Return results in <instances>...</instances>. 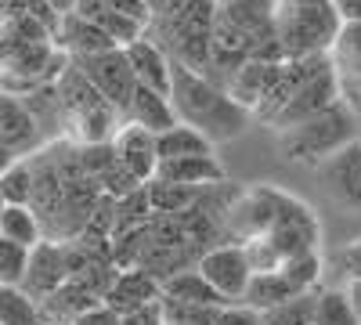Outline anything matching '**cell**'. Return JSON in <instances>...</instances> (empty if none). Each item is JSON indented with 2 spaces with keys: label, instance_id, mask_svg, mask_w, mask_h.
Instances as JSON below:
<instances>
[{
  "label": "cell",
  "instance_id": "cell-17",
  "mask_svg": "<svg viewBox=\"0 0 361 325\" xmlns=\"http://www.w3.org/2000/svg\"><path fill=\"white\" fill-rule=\"evenodd\" d=\"M102 300L94 297V293H87L80 282H66L58 286L47 300H40V311H44V325L47 321H80L87 311H94Z\"/></svg>",
  "mask_w": 361,
  "mask_h": 325
},
{
  "label": "cell",
  "instance_id": "cell-28",
  "mask_svg": "<svg viewBox=\"0 0 361 325\" xmlns=\"http://www.w3.org/2000/svg\"><path fill=\"white\" fill-rule=\"evenodd\" d=\"M29 253L33 250L0 239V286H22L25 268H29Z\"/></svg>",
  "mask_w": 361,
  "mask_h": 325
},
{
  "label": "cell",
  "instance_id": "cell-15",
  "mask_svg": "<svg viewBox=\"0 0 361 325\" xmlns=\"http://www.w3.org/2000/svg\"><path fill=\"white\" fill-rule=\"evenodd\" d=\"M54 40L66 47V54L73 58H90V54H102V51H112V47H119L112 37H105L98 25H90L87 18H80V15H62L58 18V29H54Z\"/></svg>",
  "mask_w": 361,
  "mask_h": 325
},
{
  "label": "cell",
  "instance_id": "cell-37",
  "mask_svg": "<svg viewBox=\"0 0 361 325\" xmlns=\"http://www.w3.org/2000/svg\"><path fill=\"white\" fill-rule=\"evenodd\" d=\"M4 206H8V202H4V195H0V214H4Z\"/></svg>",
  "mask_w": 361,
  "mask_h": 325
},
{
  "label": "cell",
  "instance_id": "cell-35",
  "mask_svg": "<svg viewBox=\"0 0 361 325\" xmlns=\"http://www.w3.org/2000/svg\"><path fill=\"white\" fill-rule=\"evenodd\" d=\"M15 163H18V156H15L11 149H4V145H0V177H4V173H8Z\"/></svg>",
  "mask_w": 361,
  "mask_h": 325
},
{
  "label": "cell",
  "instance_id": "cell-16",
  "mask_svg": "<svg viewBox=\"0 0 361 325\" xmlns=\"http://www.w3.org/2000/svg\"><path fill=\"white\" fill-rule=\"evenodd\" d=\"M69 11H73V15H80V18H87L90 25H98L102 33H105V37H112L119 47H127V44H134V40H141V37H145V25H141V22L109 11L105 4H98V0H73V8H69Z\"/></svg>",
  "mask_w": 361,
  "mask_h": 325
},
{
  "label": "cell",
  "instance_id": "cell-30",
  "mask_svg": "<svg viewBox=\"0 0 361 325\" xmlns=\"http://www.w3.org/2000/svg\"><path fill=\"white\" fill-rule=\"evenodd\" d=\"M340 268H343L347 282H357L361 278V239H354V243H347L340 250Z\"/></svg>",
  "mask_w": 361,
  "mask_h": 325
},
{
  "label": "cell",
  "instance_id": "cell-29",
  "mask_svg": "<svg viewBox=\"0 0 361 325\" xmlns=\"http://www.w3.org/2000/svg\"><path fill=\"white\" fill-rule=\"evenodd\" d=\"M214 325H260V314L246 304H224L214 314Z\"/></svg>",
  "mask_w": 361,
  "mask_h": 325
},
{
  "label": "cell",
  "instance_id": "cell-23",
  "mask_svg": "<svg viewBox=\"0 0 361 325\" xmlns=\"http://www.w3.org/2000/svg\"><path fill=\"white\" fill-rule=\"evenodd\" d=\"M0 325H44V311L22 286H0Z\"/></svg>",
  "mask_w": 361,
  "mask_h": 325
},
{
  "label": "cell",
  "instance_id": "cell-20",
  "mask_svg": "<svg viewBox=\"0 0 361 325\" xmlns=\"http://www.w3.org/2000/svg\"><path fill=\"white\" fill-rule=\"evenodd\" d=\"M293 297H300V293H296L279 271H253L243 304L260 314V311H271V307H279V304H286V300H293Z\"/></svg>",
  "mask_w": 361,
  "mask_h": 325
},
{
  "label": "cell",
  "instance_id": "cell-36",
  "mask_svg": "<svg viewBox=\"0 0 361 325\" xmlns=\"http://www.w3.org/2000/svg\"><path fill=\"white\" fill-rule=\"evenodd\" d=\"M47 325H76V321H47Z\"/></svg>",
  "mask_w": 361,
  "mask_h": 325
},
{
  "label": "cell",
  "instance_id": "cell-10",
  "mask_svg": "<svg viewBox=\"0 0 361 325\" xmlns=\"http://www.w3.org/2000/svg\"><path fill=\"white\" fill-rule=\"evenodd\" d=\"M112 156L123 166L134 181L148 185L159 170V156H156V134H148L134 123H119L116 137H112Z\"/></svg>",
  "mask_w": 361,
  "mask_h": 325
},
{
  "label": "cell",
  "instance_id": "cell-19",
  "mask_svg": "<svg viewBox=\"0 0 361 325\" xmlns=\"http://www.w3.org/2000/svg\"><path fill=\"white\" fill-rule=\"evenodd\" d=\"M329 62H333L336 83L361 87V25H340L336 44L329 47Z\"/></svg>",
  "mask_w": 361,
  "mask_h": 325
},
{
  "label": "cell",
  "instance_id": "cell-5",
  "mask_svg": "<svg viewBox=\"0 0 361 325\" xmlns=\"http://www.w3.org/2000/svg\"><path fill=\"white\" fill-rule=\"evenodd\" d=\"M199 275L214 286V293L224 300V304H243L246 297V286L253 278V268H250V257L243 246H214L199 257Z\"/></svg>",
  "mask_w": 361,
  "mask_h": 325
},
{
  "label": "cell",
  "instance_id": "cell-34",
  "mask_svg": "<svg viewBox=\"0 0 361 325\" xmlns=\"http://www.w3.org/2000/svg\"><path fill=\"white\" fill-rule=\"evenodd\" d=\"M347 297H350V307H354L357 325H361V278L357 282H347Z\"/></svg>",
  "mask_w": 361,
  "mask_h": 325
},
{
  "label": "cell",
  "instance_id": "cell-32",
  "mask_svg": "<svg viewBox=\"0 0 361 325\" xmlns=\"http://www.w3.org/2000/svg\"><path fill=\"white\" fill-rule=\"evenodd\" d=\"M340 25H361V0H329Z\"/></svg>",
  "mask_w": 361,
  "mask_h": 325
},
{
  "label": "cell",
  "instance_id": "cell-7",
  "mask_svg": "<svg viewBox=\"0 0 361 325\" xmlns=\"http://www.w3.org/2000/svg\"><path fill=\"white\" fill-rule=\"evenodd\" d=\"M314 173L336 206H343L347 214H361V137L343 145L336 156H329Z\"/></svg>",
  "mask_w": 361,
  "mask_h": 325
},
{
  "label": "cell",
  "instance_id": "cell-26",
  "mask_svg": "<svg viewBox=\"0 0 361 325\" xmlns=\"http://www.w3.org/2000/svg\"><path fill=\"white\" fill-rule=\"evenodd\" d=\"M318 293V289H314ZM314 293H300V297L271 307V311H260V325H311V314H314Z\"/></svg>",
  "mask_w": 361,
  "mask_h": 325
},
{
  "label": "cell",
  "instance_id": "cell-6",
  "mask_svg": "<svg viewBox=\"0 0 361 325\" xmlns=\"http://www.w3.org/2000/svg\"><path fill=\"white\" fill-rule=\"evenodd\" d=\"M87 80H90V87L123 116V109H127V102H130V94H134V73H130V66H127V54H123V47H112V51H102V54H90V58H76L73 62Z\"/></svg>",
  "mask_w": 361,
  "mask_h": 325
},
{
  "label": "cell",
  "instance_id": "cell-27",
  "mask_svg": "<svg viewBox=\"0 0 361 325\" xmlns=\"http://www.w3.org/2000/svg\"><path fill=\"white\" fill-rule=\"evenodd\" d=\"M0 195H4L8 206H29V199H33V163L18 159L0 177Z\"/></svg>",
  "mask_w": 361,
  "mask_h": 325
},
{
  "label": "cell",
  "instance_id": "cell-21",
  "mask_svg": "<svg viewBox=\"0 0 361 325\" xmlns=\"http://www.w3.org/2000/svg\"><path fill=\"white\" fill-rule=\"evenodd\" d=\"M0 239L37 250L44 243V224L33 214V206H4V214H0Z\"/></svg>",
  "mask_w": 361,
  "mask_h": 325
},
{
  "label": "cell",
  "instance_id": "cell-18",
  "mask_svg": "<svg viewBox=\"0 0 361 325\" xmlns=\"http://www.w3.org/2000/svg\"><path fill=\"white\" fill-rule=\"evenodd\" d=\"M159 286H163V297L166 300L192 304V307H224V300L214 293V286L199 275V268H180L170 278H163Z\"/></svg>",
  "mask_w": 361,
  "mask_h": 325
},
{
  "label": "cell",
  "instance_id": "cell-22",
  "mask_svg": "<svg viewBox=\"0 0 361 325\" xmlns=\"http://www.w3.org/2000/svg\"><path fill=\"white\" fill-rule=\"evenodd\" d=\"M206 152H214V145H209L199 130L185 127V123H173L170 130L156 134V156H159V163L185 159V156H206Z\"/></svg>",
  "mask_w": 361,
  "mask_h": 325
},
{
  "label": "cell",
  "instance_id": "cell-4",
  "mask_svg": "<svg viewBox=\"0 0 361 325\" xmlns=\"http://www.w3.org/2000/svg\"><path fill=\"white\" fill-rule=\"evenodd\" d=\"M340 102V83H336V73H333V62H325L296 87L293 91V98L275 112V120H271L267 127H275V134L279 130H289V127H296V123H304V120H311V116H318V112H325L329 105H336Z\"/></svg>",
  "mask_w": 361,
  "mask_h": 325
},
{
  "label": "cell",
  "instance_id": "cell-33",
  "mask_svg": "<svg viewBox=\"0 0 361 325\" xmlns=\"http://www.w3.org/2000/svg\"><path fill=\"white\" fill-rule=\"evenodd\" d=\"M76 325H123V318H119L116 311H109L105 304H98L94 311H87Z\"/></svg>",
  "mask_w": 361,
  "mask_h": 325
},
{
  "label": "cell",
  "instance_id": "cell-31",
  "mask_svg": "<svg viewBox=\"0 0 361 325\" xmlns=\"http://www.w3.org/2000/svg\"><path fill=\"white\" fill-rule=\"evenodd\" d=\"M185 4H188V0H145L148 18H152V22H166V18H173ZM152 22H148V25H152Z\"/></svg>",
  "mask_w": 361,
  "mask_h": 325
},
{
  "label": "cell",
  "instance_id": "cell-25",
  "mask_svg": "<svg viewBox=\"0 0 361 325\" xmlns=\"http://www.w3.org/2000/svg\"><path fill=\"white\" fill-rule=\"evenodd\" d=\"M311 325H357V314L350 307L347 289H318Z\"/></svg>",
  "mask_w": 361,
  "mask_h": 325
},
{
  "label": "cell",
  "instance_id": "cell-11",
  "mask_svg": "<svg viewBox=\"0 0 361 325\" xmlns=\"http://www.w3.org/2000/svg\"><path fill=\"white\" fill-rule=\"evenodd\" d=\"M69 282V268H66V243H40L29 253V268L22 278V289L33 297L37 304L47 300L58 286Z\"/></svg>",
  "mask_w": 361,
  "mask_h": 325
},
{
  "label": "cell",
  "instance_id": "cell-2",
  "mask_svg": "<svg viewBox=\"0 0 361 325\" xmlns=\"http://www.w3.org/2000/svg\"><path fill=\"white\" fill-rule=\"evenodd\" d=\"M357 127H361V123L354 120V112H350L343 102H336V105H329L325 112L311 116V120L296 123V127H289V130H279V134H275V149H279V156H282L286 163H293V166H311V170H318L329 156H336L343 145H350V141L361 137Z\"/></svg>",
  "mask_w": 361,
  "mask_h": 325
},
{
  "label": "cell",
  "instance_id": "cell-13",
  "mask_svg": "<svg viewBox=\"0 0 361 325\" xmlns=\"http://www.w3.org/2000/svg\"><path fill=\"white\" fill-rule=\"evenodd\" d=\"M123 54H127V66L134 73V83H141V87H148V91H159V94L170 98V69H173V62H170V54L152 37L145 33L141 40L127 44Z\"/></svg>",
  "mask_w": 361,
  "mask_h": 325
},
{
  "label": "cell",
  "instance_id": "cell-9",
  "mask_svg": "<svg viewBox=\"0 0 361 325\" xmlns=\"http://www.w3.org/2000/svg\"><path fill=\"white\" fill-rule=\"evenodd\" d=\"M0 145L11 149L18 159H25L29 152H37L44 145V134L33 120V112H29V105L18 94L4 91V87H0Z\"/></svg>",
  "mask_w": 361,
  "mask_h": 325
},
{
  "label": "cell",
  "instance_id": "cell-12",
  "mask_svg": "<svg viewBox=\"0 0 361 325\" xmlns=\"http://www.w3.org/2000/svg\"><path fill=\"white\" fill-rule=\"evenodd\" d=\"M159 181L166 185H177V188H192V192H206V188H217L224 185V163L214 156V152H206V156H185V159H166L159 163L156 170Z\"/></svg>",
  "mask_w": 361,
  "mask_h": 325
},
{
  "label": "cell",
  "instance_id": "cell-14",
  "mask_svg": "<svg viewBox=\"0 0 361 325\" xmlns=\"http://www.w3.org/2000/svg\"><path fill=\"white\" fill-rule=\"evenodd\" d=\"M123 123H134V127H141L148 134H163V130H170L177 123V116H173L166 94L134 83V94H130V102L123 109Z\"/></svg>",
  "mask_w": 361,
  "mask_h": 325
},
{
  "label": "cell",
  "instance_id": "cell-3",
  "mask_svg": "<svg viewBox=\"0 0 361 325\" xmlns=\"http://www.w3.org/2000/svg\"><path fill=\"white\" fill-rule=\"evenodd\" d=\"M340 18L329 0H279L275 37L282 44L286 62L289 58H314L329 54L336 44Z\"/></svg>",
  "mask_w": 361,
  "mask_h": 325
},
{
  "label": "cell",
  "instance_id": "cell-24",
  "mask_svg": "<svg viewBox=\"0 0 361 325\" xmlns=\"http://www.w3.org/2000/svg\"><path fill=\"white\" fill-rule=\"evenodd\" d=\"M296 293H314L318 289V278H322V257L318 250H304V253H293L286 257L279 268H275Z\"/></svg>",
  "mask_w": 361,
  "mask_h": 325
},
{
  "label": "cell",
  "instance_id": "cell-8",
  "mask_svg": "<svg viewBox=\"0 0 361 325\" xmlns=\"http://www.w3.org/2000/svg\"><path fill=\"white\" fill-rule=\"evenodd\" d=\"M163 297V286L148 275L145 268H119L112 289L105 293V307L116 311L119 318H130V314H141L148 307H156Z\"/></svg>",
  "mask_w": 361,
  "mask_h": 325
},
{
  "label": "cell",
  "instance_id": "cell-1",
  "mask_svg": "<svg viewBox=\"0 0 361 325\" xmlns=\"http://www.w3.org/2000/svg\"><path fill=\"white\" fill-rule=\"evenodd\" d=\"M170 109L177 123L199 130L214 149L250 130V112L224 91V83L192 73L185 66L170 69Z\"/></svg>",
  "mask_w": 361,
  "mask_h": 325
}]
</instances>
